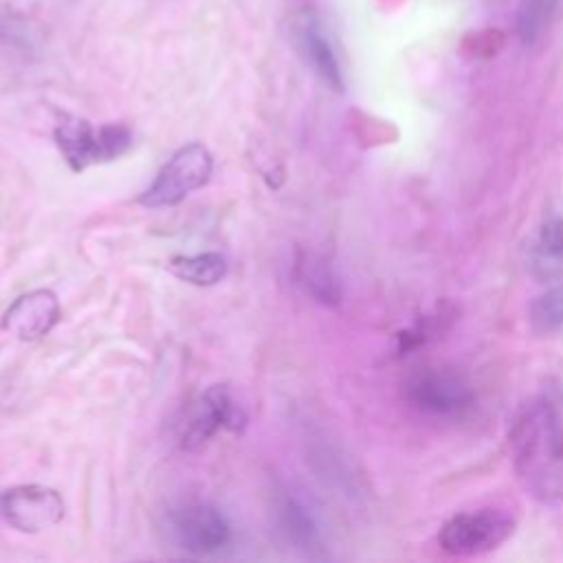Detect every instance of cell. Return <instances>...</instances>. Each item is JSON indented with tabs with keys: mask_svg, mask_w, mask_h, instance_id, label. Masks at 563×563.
Listing matches in <instances>:
<instances>
[{
	"mask_svg": "<svg viewBox=\"0 0 563 563\" xmlns=\"http://www.w3.org/2000/svg\"><path fill=\"white\" fill-rule=\"evenodd\" d=\"M59 317L62 308L55 292L40 288L18 297L4 310L2 328L22 341H33L48 334L57 325Z\"/></svg>",
	"mask_w": 563,
	"mask_h": 563,
	"instance_id": "obj_10",
	"label": "cell"
},
{
	"mask_svg": "<svg viewBox=\"0 0 563 563\" xmlns=\"http://www.w3.org/2000/svg\"><path fill=\"white\" fill-rule=\"evenodd\" d=\"M213 169V158L202 143H189L174 152L161 167L154 183L139 196L143 207H174L200 189Z\"/></svg>",
	"mask_w": 563,
	"mask_h": 563,
	"instance_id": "obj_3",
	"label": "cell"
},
{
	"mask_svg": "<svg viewBox=\"0 0 563 563\" xmlns=\"http://www.w3.org/2000/svg\"><path fill=\"white\" fill-rule=\"evenodd\" d=\"M301 279L312 297H317L323 303H336L339 301V286L334 275L328 271L323 262L308 260L301 264Z\"/></svg>",
	"mask_w": 563,
	"mask_h": 563,
	"instance_id": "obj_17",
	"label": "cell"
},
{
	"mask_svg": "<svg viewBox=\"0 0 563 563\" xmlns=\"http://www.w3.org/2000/svg\"><path fill=\"white\" fill-rule=\"evenodd\" d=\"M35 29L18 9L0 2V42L18 48H29L33 44Z\"/></svg>",
	"mask_w": 563,
	"mask_h": 563,
	"instance_id": "obj_16",
	"label": "cell"
},
{
	"mask_svg": "<svg viewBox=\"0 0 563 563\" xmlns=\"http://www.w3.org/2000/svg\"><path fill=\"white\" fill-rule=\"evenodd\" d=\"M559 9V0H519L517 4V35L526 46L543 37Z\"/></svg>",
	"mask_w": 563,
	"mask_h": 563,
	"instance_id": "obj_13",
	"label": "cell"
},
{
	"mask_svg": "<svg viewBox=\"0 0 563 563\" xmlns=\"http://www.w3.org/2000/svg\"><path fill=\"white\" fill-rule=\"evenodd\" d=\"M273 519L277 532L284 537L290 548L306 556H317L323 548L321 532L314 521V515L306 504L292 493H279L273 504Z\"/></svg>",
	"mask_w": 563,
	"mask_h": 563,
	"instance_id": "obj_11",
	"label": "cell"
},
{
	"mask_svg": "<svg viewBox=\"0 0 563 563\" xmlns=\"http://www.w3.org/2000/svg\"><path fill=\"white\" fill-rule=\"evenodd\" d=\"M169 273L183 282L194 286H213L227 273V262L220 253H196V255H178L167 264Z\"/></svg>",
	"mask_w": 563,
	"mask_h": 563,
	"instance_id": "obj_12",
	"label": "cell"
},
{
	"mask_svg": "<svg viewBox=\"0 0 563 563\" xmlns=\"http://www.w3.org/2000/svg\"><path fill=\"white\" fill-rule=\"evenodd\" d=\"M55 143L70 169L84 172L125 154L132 145V132L123 123H106L95 130L84 119L66 117L55 128Z\"/></svg>",
	"mask_w": 563,
	"mask_h": 563,
	"instance_id": "obj_2",
	"label": "cell"
},
{
	"mask_svg": "<svg viewBox=\"0 0 563 563\" xmlns=\"http://www.w3.org/2000/svg\"><path fill=\"white\" fill-rule=\"evenodd\" d=\"M530 323L539 334H554L563 328V286H550L532 301Z\"/></svg>",
	"mask_w": 563,
	"mask_h": 563,
	"instance_id": "obj_15",
	"label": "cell"
},
{
	"mask_svg": "<svg viewBox=\"0 0 563 563\" xmlns=\"http://www.w3.org/2000/svg\"><path fill=\"white\" fill-rule=\"evenodd\" d=\"M0 517L20 532H42L62 521L64 499L48 486H13L0 495Z\"/></svg>",
	"mask_w": 563,
	"mask_h": 563,
	"instance_id": "obj_6",
	"label": "cell"
},
{
	"mask_svg": "<svg viewBox=\"0 0 563 563\" xmlns=\"http://www.w3.org/2000/svg\"><path fill=\"white\" fill-rule=\"evenodd\" d=\"M409 402L435 418H455L471 409L473 391L464 378L444 369H424L407 385Z\"/></svg>",
	"mask_w": 563,
	"mask_h": 563,
	"instance_id": "obj_7",
	"label": "cell"
},
{
	"mask_svg": "<svg viewBox=\"0 0 563 563\" xmlns=\"http://www.w3.org/2000/svg\"><path fill=\"white\" fill-rule=\"evenodd\" d=\"M288 31L295 42V48L299 51L303 62L314 70V75L332 90L341 92L345 88L343 70L317 11L310 7L297 9L290 15Z\"/></svg>",
	"mask_w": 563,
	"mask_h": 563,
	"instance_id": "obj_9",
	"label": "cell"
},
{
	"mask_svg": "<svg viewBox=\"0 0 563 563\" xmlns=\"http://www.w3.org/2000/svg\"><path fill=\"white\" fill-rule=\"evenodd\" d=\"M515 530V521L499 510L462 512L451 517L438 534V543L453 556H477L501 545Z\"/></svg>",
	"mask_w": 563,
	"mask_h": 563,
	"instance_id": "obj_5",
	"label": "cell"
},
{
	"mask_svg": "<svg viewBox=\"0 0 563 563\" xmlns=\"http://www.w3.org/2000/svg\"><path fill=\"white\" fill-rule=\"evenodd\" d=\"M534 266L543 275L563 271V218L561 216H552L543 222L537 238Z\"/></svg>",
	"mask_w": 563,
	"mask_h": 563,
	"instance_id": "obj_14",
	"label": "cell"
},
{
	"mask_svg": "<svg viewBox=\"0 0 563 563\" xmlns=\"http://www.w3.org/2000/svg\"><path fill=\"white\" fill-rule=\"evenodd\" d=\"M244 424V413L231 400L224 385H211L185 413L180 444L185 449H200L222 427L238 431Z\"/></svg>",
	"mask_w": 563,
	"mask_h": 563,
	"instance_id": "obj_8",
	"label": "cell"
},
{
	"mask_svg": "<svg viewBox=\"0 0 563 563\" xmlns=\"http://www.w3.org/2000/svg\"><path fill=\"white\" fill-rule=\"evenodd\" d=\"M512 468L523 490L543 506L563 504V411L552 398L530 400L510 427Z\"/></svg>",
	"mask_w": 563,
	"mask_h": 563,
	"instance_id": "obj_1",
	"label": "cell"
},
{
	"mask_svg": "<svg viewBox=\"0 0 563 563\" xmlns=\"http://www.w3.org/2000/svg\"><path fill=\"white\" fill-rule=\"evenodd\" d=\"M169 534L187 554L211 556L231 543V523L213 504L185 499L169 510Z\"/></svg>",
	"mask_w": 563,
	"mask_h": 563,
	"instance_id": "obj_4",
	"label": "cell"
}]
</instances>
